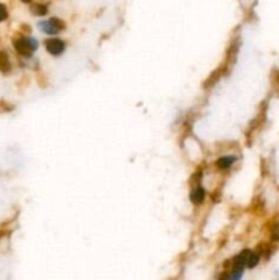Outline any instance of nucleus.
I'll return each instance as SVG.
<instances>
[{"instance_id":"obj_11","label":"nucleus","mask_w":279,"mask_h":280,"mask_svg":"<svg viewBox=\"0 0 279 280\" xmlns=\"http://www.w3.org/2000/svg\"><path fill=\"white\" fill-rule=\"evenodd\" d=\"M7 17H8V11H7L6 6L0 3V22L6 21Z\"/></svg>"},{"instance_id":"obj_8","label":"nucleus","mask_w":279,"mask_h":280,"mask_svg":"<svg viewBox=\"0 0 279 280\" xmlns=\"http://www.w3.org/2000/svg\"><path fill=\"white\" fill-rule=\"evenodd\" d=\"M32 12H33L34 15H37V17H43V15H46L47 12H48V8H47L46 4L37 3V4L32 6Z\"/></svg>"},{"instance_id":"obj_2","label":"nucleus","mask_w":279,"mask_h":280,"mask_svg":"<svg viewBox=\"0 0 279 280\" xmlns=\"http://www.w3.org/2000/svg\"><path fill=\"white\" fill-rule=\"evenodd\" d=\"M39 28L47 33V35H57V33H60L63 29L66 28V25L63 22L62 19H59V18H51V19H48V21H41L39 22Z\"/></svg>"},{"instance_id":"obj_6","label":"nucleus","mask_w":279,"mask_h":280,"mask_svg":"<svg viewBox=\"0 0 279 280\" xmlns=\"http://www.w3.org/2000/svg\"><path fill=\"white\" fill-rule=\"evenodd\" d=\"M235 160H237L235 156H223V157L217 160V167L219 170H227V168L233 166Z\"/></svg>"},{"instance_id":"obj_7","label":"nucleus","mask_w":279,"mask_h":280,"mask_svg":"<svg viewBox=\"0 0 279 280\" xmlns=\"http://www.w3.org/2000/svg\"><path fill=\"white\" fill-rule=\"evenodd\" d=\"M260 257H262V254L259 252H252L251 250V254H249V257H248V261H246V267L248 268H255L259 261H260Z\"/></svg>"},{"instance_id":"obj_10","label":"nucleus","mask_w":279,"mask_h":280,"mask_svg":"<svg viewBox=\"0 0 279 280\" xmlns=\"http://www.w3.org/2000/svg\"><path fill=\"white\" fill-rule=\"evenodd\" d=\"M271 239L274 242H279V223L275 224L271 230Z\"/></svg>"},{"instance_id":"obj_9","label":"nucleus","mask_w":279,"mask_h":280,"mask_svg":"<svg viewBox=\"0 0 279 280\" xmlns=\"http://www.w3.org/2000/svg\"><path fill=\"white\" fill-rule=\"evenodd\" d=\"M244 275V268H233L231 274L227 276V280H241Z\"/></svg>"},{"instance_id":"obj_4","label":"nucleus","mask_w":279,"mask_h":280,"mask_svg":"<svg viewBox=\"0 0 279 280\" xmlns=\"http://www.w3.org/2000/svg\"><path fill=\"white\" fill-rule=\"evenodd\" d=\"M205 195H207L205 190L203 189V187L197 186V187H194V189L190 191V201L193 202L194 205H200V204H203V201L205 200Z\"/></svg>"},{"instance_id":"obj_5","label":"nucleus","mask_w":279,"mask_h":280,"mask_svg":"<svg viewBox=\"0 0 279 280\" xmlns=\"http://www.w3.org/2000/svg\"><path fill=\"white\" fill-rule=\"evenodd\" d=\"M0 71H1L3 74H8V73L11 71L10 57H8L6 51H0Z\"/></svg>"},{"instance_id":"obj_3","label":"nucleus","mask_w":279,"mask_h":280,"mask_svg":"<svg viewBox=\"0 0 279 280\" xmlns=\"http://www.w3.org/2000/svg\"><path fill=\"white\" fill-rule=\"evenodd\" d=\"M64 48H66V44L60 39H48V40H46L47 52L54 55V56L62 55L63 52H64Z\"/></svg>"},{"instance_id":"obj_1","label":"nucleus","mask_w":279,"mask_h":280,"mask_svg":"<svg viewBox=\"0 0 279 280\" xmlns=\"http://www.w3.org/2000/svg\"><path fill=\"white\" fill-rule=\"evenodd\" d=\"M14 48L17 49V52L22 56H32L33 52L39 48V43L32 39V37H18L14 40Z\"/></svg>"},{"instance_id":"obj_12","label":"nucleus","mask_w":279,"mask_h":280,"mask_svg":"<svg viewBox=\"0 0 279 280\" xmlns=\"http://www.w3.org/2000/svg\"><path fill=\"white\" fill-rule=\"evenodd\" d=\"M23 3H30V1H33V0H21Z\"/></svg>"}]
</instances>
